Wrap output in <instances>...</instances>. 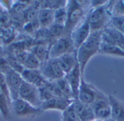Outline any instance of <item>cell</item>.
<instances>
[{
  "label": "cell",
  "instance_id": "6da1fadb",
  "mask_svg": "<svg viewBox=\"0 0 124 121\" xmlns=\"http://www.w3.org/2000/svg\"><path fill=\"white\" fill-rule=\"evenodd\" d=\"M102 31L91 33L89 37L76 50L77 61L84 77L86 67L89 60L100 52L102 44Z\"/></svg>",
  "mask_w": 124,
  "mask_h": 121
},
{
  "label": "cell",
  "instance_id": "7a4b0ae2",
  "mask_svg": "<svg viewBox=\"0 0 124 121\" xmlns=\"http://www.w3.org/2000/svg\"><path fill=\"white\" fill-rule=\"evenodd\" d=\"M112 1L100 7L91 9L88 12L89 22L91 32L103 31L109 26L110 22L112 19L111 13Z\"/></svg>",
  "mask_w": 124,
  "mask_h": 121
},
{
  "label": "cell",
  "instance_id": "3957f363",
  "mask_svg": "<svg viewBox=\"0 0 124 121\" xmlns=\"http://www.w3.org/2000/svg\"><path fill=\"white\" fill-rule=\"evenodd\" d=\"M67 20L64 27V35H71L75 28L84 20L87 13L76 0L68 1L67 5Z\"/></svg>",
  "mask_w": 124,
  "mask_h": 121
},
{
  "label": "cell",
  "instance_id": "277c9868",
  "mask_svg": "<svg viewBox=\"0 0 124 121\" xmlns=\"http://www.w3.org/2000/svg\"><path fill=\"white\" fill-rule=\"evenodd\" d=\"M10 110L12 116L23 121L34 119L44 113L39 107H34L19 98L12 101Z\"/></svg>",
  "mask_w": 124,
  "mask_h": 121
},
{
  "label": "cell",
  "instance_id": "5b68a950",
  "mask_svg": "<svg viewBox=\"0 0 124 121\" xmlns=\"http://www.w3.org/2000/svg\"><path fill=\"white\" fill-rule=\"evenodd\" d=\"M76 52L71 35H63L50 44L49 49V57L51 59H57L60 57L74 53Z\"/></svg>",
  "mask_w": 124,
  "mask_h": 121
},
{
  "label": "cell",
  "instance_id": "8992f818",
  "mask_svg": "<svg viewBox=\"0 0 124 121\" xmlns=\"http://www.w3.org/2000/svg\"><path fill=\"white\" fill-rule=\"evenodd\" d=\"M39 70L47 82H54L65 78V73L61 69L57 59L49 58L41 64Z\"/></svg>",
  "mask_w": 124,
  "mask_h": 121
},
{
  "label": "cell",
  "instance_id": "52a82bcc",
  "mask_svg": "<svg viewBox=\"0 0 124 121\" xmlns=\"http://www.w3.org/2000/svg\"><path fill=\"white\" fill-rule=\"evenodd\" d=\"M95 119L104 121L111 117V107L109 100V97L100 91L95 101L92 103Z\"/></svg>",
  "mask_w": 124,
  "mask_h": 121
},
{
  "label": "cell",
  "instance_id": "ba28073f",
  "mask_svg": "<svg viewBox=\"0 0 124 121\" xmlns=\"http://www.w3.org/2000/svg\"><path fill=\"white\" fill-rule=\"evenodd\" d=\"M18 98L36 107H39L41 104L39 89L25 81L20 86Z\"/></svg>",
  "mask_w": 124,
  "mask_h": 121
},
{
  "label": "cell",
  "instance_id": "9c48e42d",
  "mask_svg": "<svg viewBox=\"0 0 124 121\" xmlns=\"http://www.w3.org/2000/svg\"><path fill=\"white\" fill-rule=\"evenodd\" d=\"M100 91H101L96 88L93 84L86 82L84 80V77H83L81 78L77 99L84 104L92 105Z\"/></svg>",
  "mask_w": 124,
  "mask_h": 121
},
{
  "label": "cell",
  "instance_id": "30bf717a",
  "mask_svg": "<svg viewBox=\"0 0 124 121\" xmlns=\"http://www.w3.org/2000/svg\"><path fill=\"white\" fill-rule=\"evenodd\" d=\"M91 33L92 32L90 29L87 13L84 20L75 28V30L71 33V38L73 39L76 50L82 44H84L86 41V40L89 37Z\"/></svg>",
  "mask_w": 124,
  "mask_h": 121
},
{
  "label": "cell",
  "instance_id": "8fae6325",
  "mask_svg": "<svg viewBox=\"0 0 124 121\" xmlns=\"http://www.w3.org/2000/svg\"><path fill=\"white\" fill-rule=\"evenodd\" d=\"M4 76L5 77L12 101L18 99L19 91L23 82L21 75L13 70H10Z\"/></svg>",
  "mask_w": 124,
  "mask_h": 121
},
{
  "label": "cell",
  "instance_id": "7c38bea8",
  "mask_svg": "<svg viewBox=\"0 0 124 121\" xmlns=\"http://www.w3.org/2000/svg\"><path fill=\"white\" fill-rule=\"evenodd\" d=\"M102 43L115 45L124 50V34L108 26L102 31Z\"/></svg>",
  "mask_w": 124,
  "mask_h": 121
},
{
  "label": "cell",
  "instance_id": "4fadbf2b",
  "mask_svg": "<svg viewBox=\"0 0 124 121\" xmlns=\"http://www.w3.org/2000/svg\"><path fill=\"white\" fill-rule=\"evenodd\" d=\"M74 101H70L60 97H52L49 100L41 102L39 108L43 111L48 110H57L63 112Z\"/></svg>",
  "mask_w": 124,
  "mask_h": 121
},
{
  "label": "cell",
  "instance_id": "5bb4252c",
  "mask_svg": "<svg viewBox=\"0 0 124 121\" xmlns=\"http://www.w3.org/2000/svg\"><path fill=\"white\" fill-rule=\"evenodd\" d=\"M83 77L84 76L81 74L78 63L76 64V65L70 73H68V74L65 76V78L68 81L71 89L75 100L78 99V91H79V88H80V85L81 82V78Z\"/></svg>",
  "mask_w": 124,
  "mask_h": 121
},
{
  "label": "cell",
  "instance_id": "9a60e30c",
  "mask_svg": "<svg viewBox=\"0 0 124 121\" xmlns=\"http://www.w3.org/2000/svg\"><path fill=\"white\" fill-rule=\"evenodd\" d=\"M20 75L23 81L33 85L38 88L44 86L47 83V81L42 76L39 69H24Z\"/></svg>",
  "mask_w": 124,
  "mask_h": 121
},
{
  "label": "cell",
  "instance_id": "2e32d148",
  "mask_svg": "<svg viewBox=\"0 0 124 121\" xmlns=\"http://www.w3.org/2000/svg\"><path fill=\"white\" fill-rule=\"evenodd\" d=\"M73 105L81 121H93L95 120L92 105L84 104L78 99L73 102Z\"/></svg>",
  "mask_w": 124,
  "mask_h": 121
},
{
  "label": "cell",
  "instance_id": "e0dca14e",
  "mask_svg": "<svg viewBox=\"0 0 124 121\" xmlns=\"http://www.w3.org/2000/svg\"><path fill=\"white\" fill-rule=\"evenodd\" d=\"M111 118L116 121H124V102L113 95H109Z\"/></svg>",
  "mask_w": 124,
  "mask_h": 121
},
{
  "label": "cell",
  "instance_id": "ac0fdd59",
  "mask_svg": "<svg viewBox=\"0 0 124 121\" xmlns=\"http://www.w3.org/2000/svg\"><path fill=\"white\" fill-rule=\"evenodd\" d=\"M57 60L65 75L70 73L78 63L76 52L74 53L64 54L57 58Z\"/></svg>",
  "mask_w": 124,
  "mask_h": 121
},
{
  "label": "cell",
  "instance_id": "d6986e66",
  "mask_svg": "<svg viewBox=\"0 0 124 121\" xmlns=\"http://www.w3.org/2000/svg\"><path fill=\"white\" fill-rule=\"evenodd\" d=\"M37 20L41 28L48 29L54 23V11L47 9H40Z\"/></svg>",
  "mask_w": 124,
  "mask_h": 121
},
{
  "label": "cell",
  "instance_id": "ffe728a7",
  "mask_svg": "<svg viewBox=\"0 0 124 121\" xmlns=\"http://www.w3.org/2000/svg\"><path fill=\"white\" fill-rule=\"evenodd\" d=\"M49 45H46V44L40 43L39 44L34 45L31 49V52L36 57V58L39 60L41 64L44 63V62H46L49 59Z\"/></svg>",
  "mask_w": 124,
  "mask_h": 121
},
{
  "label": "cell",
  "instance_id": "44dd1931",
  "mask_svg": "<svg viewBox=\"0 0 124 121\" xmlns=\"http://www.w3.org/2000/svg\"><path fill=\"white\" fill-rule=\"evenodd\" d=\"M10 106L11 102L9 101L0 88V115L4 120L7 121H11L12 119Z\"/></svg>",
  "mask_w": 124,
  "mask_h": 121
},
{
  "label": "cell",
  "instance_id": "7402d4cb",
  "mask_svg": "<svg viewBox=\"0 0 124 121\" xmlns=\"http://www.w3.org/2000/svg\"><path fill=\"white\" fill-rule=\"evenodd\" d=\"M99 54L124 58V50L121 49V48H119L115 45L106 44L104 43L101 44L100 50Z\"/></svg>",
  "mask_w": 124,
  "mask_h": 121
},
{
  "label": "cell",
  "instance_id": "603a6c76",
  "mask_svg": "<svg viewBox=\"0 0 124 121\" xmlns=\"http://www.w3.org/2000/svg\"><path fill=\"white\" fill-rule=\"evenodd\" d=\"M68 1H40V9H47L55 11L60 8L66 7Z\"/></svg>",
  "mask_w": 124,
  "mask_h": 121
},
{
  "label": "cell",
  "instance_id": "cb8c5ba5",
  "mask_svg": "<svg viewBox=\"0 0 124 121\" xmlns=\"http://www.w3.org/2000/svg\"><path fill=\"white\" fill-rule=\"evenodd\" d=\"M61 121H81L74 108L73 102L62 113Z\"/></svg>",
  "mask_w": 124,
  "mask_h": 121
},
{
  "label": "cell",
  "instance_id": "d4e9b609",
  "mask_svg": "<svg viewBox=\"0 0 124 121\" xmlns=\"http://www.w3.org/2000/svg\"><path fill=\"white\" fill-rule=\"evenodd\" d=\"M67 20V9L66 7L60 8L54 11V23L65 27Z\"/></svg>",
  "mask_w": 124,
  "mask_h": 121
},
{
  "label": "cell",
  "instance_id": "484cf974",
  "mask_svg": "<svg viewBox=\"0 0 124 121\" xmlns=\"http://www.w3.org/2000/svg\"><path fill=\"white\" fill-rule=\"evenodd\" d=\"M111 13L112 17L124 16V1L118 0L112 1L111 4Z\"/></svg>",
  "mask_w": 124,
  "mask_h": 121
},
{
  "label": "cell",
  "instance_id": "4316f807",
  "mask_svg": "<svg viewBox=\"0 0 124 121\" xmlns=\"http://www.w3.org/2000/svg\"><path fill=\"white\" fill-rule=\"evenodd\" d=\"M109 26L115 28L116 30L124 34V16L112 17Z\"/></svg>",
  "mask_w": 124,
  "mask_h": 121
},
{
  "label": "cell",
  "instance_id": "83f0119b",
  "mask_svg": "<svg viewBox=\"0 0 124 121\" xmlns=\"http://www.w3.org/2000/svg\"><path fill=\"white\" fill-rule=\"evenodd\" d=\"M10 70H12V68H10L6 57L0 56V73L5 75Z\"/></svg>",
  "mask_w": 124,
  "mask_h": 121
},
{
  "label": "cell",
  "instance_id": "f1b7e54d",
  "mask_svg": "<svg viewBox=\"0 0 124 121\" xmlns=\"http://www.w3.org/2000/svg\"><path fill=\"white\" fill-rule=\"evenodd\" d=\"M108 2V1H107V0H92V1H90L91 8L95 9V8L102 7V6L105 5Z\"/></svg>",
  "mask_w": 124,
  "mask_h": 121
},
{
  "label": "cell",
  "instance_id": "f546056e",
  "mask_svg": "<svg viewBox=\"0 0 124 121\" xmlns=\"http://www.w3.org/2000/svg\"><path fill=\"white\" fill-rule=\"evenodd\" d=\"M115 121L114 119H113V118L110 117V118H108V119H105V120H104V121Z\"/></svg>",
  "mask_w": 124,
  "mask_h": 121
},
{
  "label": "cell",
  "instance_id": "4dcf8cb0",
  "mask_svg": "<svg viewBox=\"0 0 124 121\" xmlns=\"http://www.w3.org/2000/svg\"><path fill=\"white\" fill-rule=\"evenodd\" d=\"M101 121V120H97V119H95L94 121Z\"/></svg>",
  "mask_w": 124,
  "mask_h": 121
}]
</instances>
